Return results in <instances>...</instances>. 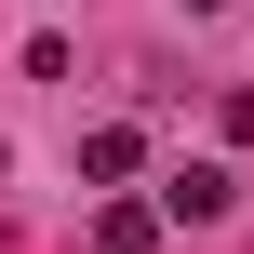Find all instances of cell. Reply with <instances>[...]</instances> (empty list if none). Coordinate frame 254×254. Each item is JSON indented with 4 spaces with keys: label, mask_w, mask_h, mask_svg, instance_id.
Here are the masks:
<instances>
[{
    "label": "cell",
    "mask_w": 254,
    "mask_h": 254,
    "mask_svg": "<svg viewBox=\"0 0 254 254\" xmlns=\"http://www.w3.org/2000/svg\"><path fill=\"white\" fill-rule=\"evenodd\" d=\"M94 254H161V201H107L94 214Z\"/></svg>",
    "instance_id": "3957f363"
},
{
    "label": "cell",
    "mask_w": 254,
    "mask_h": 254,
    "mask_svg": "<svg viewBox=\"0 0 254 254\" xmlns=\"http://www.w3.org/2000/svg\"><path fill=\"white\" fill-rule=\"evenodd\" d=\"M134 161H147L134 121H94V134H80V174H94V188H134Z\"/></svg>",
    "instance_id": "7a4b0ae2"
},
{
    "label": "cell",
    "mask_w": 254,
    "mask_h": 254,
    "mask_svg": "<svg viewBox=\"0 0 254 254\" xmlns=\"http://www.w3.org/2000/svg\"><path fill=\"white\" fill-rule=\"evenodd\" d=\"M188 13H228V0H188Z\"/></svg>",
    "instance_id": "277c9868"
},
{
    "label": "cell",
    "mask_w": 254,
    "mask_h": 254,
    "mask_svg": "<svg viewBox=\"0 0 254 254\" xmlns=\"http://www.w3.org/2000/svg\"><path fill=\"white\" fill-rule=\"evenodd\" d=\"M228 201H241V188H228V161H174V174H161V214H188V228H214Z\"/></svg>",
    "instance_id": "6da1fadb"
}]
</instances>
